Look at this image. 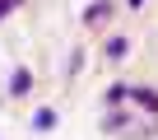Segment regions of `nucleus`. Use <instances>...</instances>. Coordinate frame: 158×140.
Segmentation results:
<instances>
[{"instance_id":"1","label":"nucleus","mask_w":158,"mask_h":140,"mask_svg":"<svg viewBox=\"0 0 158 140\" xmlns=\"http://www.w3.org/2000/svg\"><path fill=\"white\" fill-rule=\"evenodd\" d=\"M28 84H33V75H28V70H19V75H14V94H23Z\"/></svg>"},{"instance_id":"3","label":"nucleus","mask_w":158,"mask_h":140,"mask_svg":"<svg viewBox=\"0 0 158 140\" xmlns=\"http://www.w3.org/2000/svg\"><path fill=\"white\" fill-rule=\"evenodd\" d=\"M130 5H139V0H130Z\"/></svg>"},{"instance_id":"2","label":"nucleus","mask_w":158,"mask_h":140,"mask_svg":"<svg viewBox=\"0 0 158 140\" xmlns=\"http://www.w3.org/2000/svg\"><path fill=\"white\" fill-rule=\"evenodd\" d=\"M14 5H19V0H0V19H5V14H10Z\"/></svg>"}]
</instances>
